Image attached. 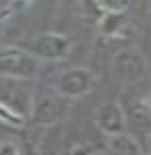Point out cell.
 <instances>
[]
</instances>
